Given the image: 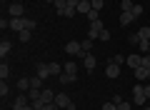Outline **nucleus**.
I'll return each mask as SVG.
<instances>
[{
    "label": "nucleus",
    "mask_w": 150,
    "mask_h": 110,
    "mask_svg": "<svg viewBox=\"0 0 150 110\" xmlns=\"http://www.w3.org/2000/svg\"><path fill=\"white\" fill-rule=\"evenodd\" d=\"M35 25L38 23L33 20V18H25V30H35Z\"/></svg>",
    "instance_id": "nucleus-30"
},
{
    "label": "nucleus",
    "mask_w": 150,
    "mask_h": 110,
    "mask_svg": "<svg viewBox=\"0 0 150 110\" xmlns=\"http://www.w3.org/2000/svg\"><path fill=\"white\" fill-rule=\"evenodd\" d=\"M0 95H3V98H5V95H10V88H8V85H5V80L0 83Z\"/></svg>",
    "instance_id": "nucleus-31"
},
{
    "label": "nucleus",
    "mask_w": 150,
    "mask_h": 110,
    "mask_svg": "<svg viewBox=\"0 0 150 110\" xmlns=\"http://www.w3.org/2000/svg\"><path fill=\"white\" fill-rule=\"evenodd\" d=\"M45 3H55V0H45Z\"/></svg>",
    "instance_id": "nucleus-41"
},
{
    "label": "nucleus",
    "mask_w": 150,
    "mask_h": 110,
    "mask_svg": "<svg viewBox=\"0 0 150 110\" xmlns=\"http://www.w3.org/2000/svg\"><path fill=\"white\" fill-rule=\"evenodd\" d=\"M145 100H148V98H145V88L138 83V85L133 88V103H135V105H145Z\"/></svg>",
    "instance_id": "nucleus-3"
},
{
    "label": "nucleus",
    "mask_w": 150,
    "mask_h": 110,
    "mask_svg": "<svg viewBox=\"0 0 150 110\" xmlns=\"http://www.w3.org/2000/svg\"><path fill=\"white\" fill-rule=\"evenodd\" d=\"M90 3H93V10H100L103 8V0H90Z\"/></svg>",
    "instance_id": "nucleus-36"
},
{
    "label": "nucleus",
    "mask_w": 150,
    "mask_h": 110,
    "mask_svg": "<svg viewBox=\"0 0 150 110\" xmlns=\"http://www.w3.org/2000/svg\"><path fill=\"white\" fill-rule=\"evenodd\" d=\"M38 75H40V78H50V65H45V63H40L38 65Z\"/></svg>",
    "instance_id": "nucleus-16"
},
{
    "label": "nucleus",
    "mask_w": 150,
    "mask_h": 110,
    "mask_svg": "<svg viewBox=\"0 0 150 110\" xmlns=\"http://www.w3.org/2000/svg\"><path fill=\"white\" fill-rule=\"evenodd\" d=\"M105 75H108L110 80H115V78L120 75V65H115V63H108V65H105Z\"/></svg>",
    "instance_id": "nucleus-7"
},
{
    "label": "nucleus",
    "mask_w": 150,
    "mask_h": 110,
    "mask_svg": "<svg viewBox=\"0 0 150 110\" xmlns=\"http://www.w3.org/2000/svg\"><path fill=\"white\" fill-rule=\"evenodd\" d=\"M23 110H35V108H33V105H25V108H23Z\"/></svg>",
    "instance_id": "nucleus-40"
},
{
    "label": "nucleus",
    "mask_w": 150,
    "mask_h": 110,
    "mask_svg": "<svg viewBox=\"0 0 150 110\" xmlns=\"http://www.w3.org/2000/svg\"><path fill=\"white\" fill-rule=\"evenodd\" d=\"M40 98H43V103L48 105V103H55V98H58V93H53V90H48V88H45L43 93H40Z\"/></svg>",
    "instance_id": "nucleus-11"
},
{
    "label": "nucleus",
    "mask_w": 150,
    "mask_h": 110,
    "mask_svg": "<svg viewBox=\"0 0 150 110\" xmlns=\"http://www.w3.org/2000/svg\"><path fill=\"white\" fill-rule=\"evenodd\" d=\"M110 63H115V65H123V63H128V58H125V55H112V58H110Z\"/></svg>",
    "instance_id": "nucleus-24"
},
{
    "label": "nucleus",
    "mask_w": 150,
    "mask_h": 110,
    "mask_svg": "<svg viewBox=\"0 0 150 110\" xmlns=\"http://www.w3.org/2000/svg\"><path fill=\"white\" fill-rule=\"evenodd\" d=\"M128 43H130V45H140V35H138V33H135V35H130Z\"/></svg>",
    "instance_id": "nucleus-33"
},
{
    "label": "nucleus",
    "mask_w": 150,
    "mask_h": 110,
    "mask_svg": "<svg viewBox=\"0 0 150 110\" xmlns=\"http://www.w3.org/2000/svg\"><path fill=\"white\" fill-rule=\"evenodd\" d=\"M145 98H150V85H145Z\"/></svg>",
    "instance_id": "nucleus-39"
},
{
    "label": "nucleus",
    "mask_w": 150,
    "mask_h": 110,
    "mask_svg": "<svg viewBox=\"0 0 150 110\" xmlns=\"http://www.w3.org/2000/svg\"><path fill=\"white\" fill-rule=\"evenodd\" d=\"M128 65L130 68H140V65H143V55H128Z\"/></svg>",
    "instance_id": "nucleus-14"
},
{
    "label": "nucleus",
    "mask_w": 150,
    "mask_h": 110,
    "mask_svg": "<svg viewBox=\"0 0 150 110\" xmlns=\"http://www.w3.org/2000/svg\"><path fill=\"white\" fill-rule=\"evenodd\" d=\"M133 75H135L138 80H145V78H150V68H143V65H140V68L133 70Z\"/></svg>",
    "instance_id": "nucleus-13"
},
{
    "label": "nucleus",
    "mask_w": 150,
    "mask_h": 110,
    "mask_svg": "<svg viewBox=\"0 0 150 110\" xmlns=\"http://www.w3.org/2000/svg\"><path fill=\"white\" fill-rule=\"evenodd\" d=\"M75 78H78V75H68V73H63V75H60V83H63V85L75 83Z\"/></svg>",
    "instance_id": "nucleus-23"
},
{
    "label": "nucleus",
    "mask_w": 150,
    "mask_h": 110,
    "mask_svg": "<svg viewBox=\"0 0 150 110\" xmlns=\"http://www.w3.org/2000/svg\"><path fill=\"white\" fill-rule=\"evenodd\" d=\"M65 53H68V55H83V45L78 40H70L68 45H65Z\"/></svg>",
    "instance_id": "nucleus-4"
},
{
    "label": "nucleus",
    "mask_w": 150,
    "mask_h": 110,
    "mask_svg": "<svg viewBox=\"0 0 150 110\" xmlns=\"http://www.w3.org/2000/svg\"><path fill=\"white\" fill-rule=\"evenodd\" d=\"M8 75H10V68H8V65L3 63V65H0V78H3V80H8Z\"/></svg>",
    "instance_id": "nucleus-26"
},
{
    "label": "nucleus",
    "mask_w": 150,
    "mask_h": 110,
    "mask_svg": "<svg viewBox=\"0 0 150 110\" xmlns=\"http://www.w3.org/2000/svg\"><path fill=\"white\" fill-rule=\"evenodd\" d=\"M25 105H30V98H28V95H18V98L13 100V110H23Z\"/></svg>",
    "instance_id": "nucleus-8"
},
{
    "label": "nucleus",
    "mask_w": 150,
    "mask_h": 110,
    "mask_svg": "<svg viewBox=\"0 0 150 110\" xmlns=\"http://www.w3.org/2000/svg\"><path fill=\"white\" fill-rule=\"evenodd\" d=\"M103 30H105V25H103L100 20H95V23H90V28H88L85 35L90 38V40H95V38H100V33H103Z\"/></svg>",
    "instance_id": "nucleus-1"
},
{
    "label": "nucleus",
    "mask_w": 150,
    "mask_h": 110,
    "mask_svg": "<svg viewBox=\"0 0 150 110\" xmlns=\"http://www.w3.org/2000/svg\"><path fill=\"white\" fill-rule=\"evenodd\" d=\"M133 20H135L133 10H125V13H120V25H123V28H128V25H130Z\"/></svg>",
    "instance_id": "nucleus-10"
},
{
    "label": "nucleus",
    "mask_w": 150,
    "mask_h": 110,
    "mask_svg": "<svg viewBox=\"0 0 150 110\" xmlns=\"http://www.w3.org/2000/svg\"><path fill=\"white\" fill-rule=\"evenodd\" d=\"M53 5H55V13H58V15H65V10H68V0H55Z\"/></svg>",
    "instance_id": "nucleus-15"
},
{
    "label": "nucleus",
    "mask_w": 150,
    "mask_h": 110,
    "mask_svg": "<svg viewBox=\"0 0 150 110\" xmlns=\"http://www.w3.org/2000/svg\"><path fill=\"white\" fill-rule=\"evenodd\" d=\"M143 68H150V55H143Z\"/></svg>",
    "instance_id": "nucleus-37"
},
{
    "label": "nucleus",
    "mask_w": 150,
    "mask_h": 110,
    "mask_svg": "<svg viewBox=\"0 0 150 110\" xmlns=\"http://www.w3.org/2000/svg\"><path fill=\"white\" fill-rule=\"evenodd\" d=\"M18 38H20L23 43H28V40L33 38V30H23V33H18Z\"/></svg>",
    "instance_id": "nucleus-25"
},
{
    "label": "nucleus",
    "mask_w": 150,
    "mask_h": 110,
    "mask_svg": "<svg viewBox=\"0 0 150 110\" xmlns=\"http://www.w3.org/2000/svg\"><path fill=\"white\" fill-rule=\"evenodd\" d=\"M90 10H93V3H90V0H80V3H78V15H88Z\"/></svg>",
    "instance_id": "nucleus-9"
},
{
    "label": "nucleus",
    "mask_w": 150,
    "mask_h": 110,
    "mask_svg": "<svg viewBox=\"0 0 150 110\" xmlns=\"http://www.w3.org/2000/svg\"><path fill=\"white\" fill-rule=\"evenodd\" d=\"M98 40H105V43H108V40H110V30H108V28H105V30L100 33V38H98Z\"/></svg>",
    "instance_id": "nucleus-34"
},
{
    "label": "nucleus",
    "mask_w": 150,
    "mask_h": 110,
    "mask_svg": "<svg viewBox=\"0 0 150 110\" xmlns=\"http://www.w3.org/2000/svg\"><path fill=\"white\" fill-rule=\"evenodd\" d=\"M80 45H83V55L93 50V40H90V38H85V40H80Z\"/></svg>",
    "instance_id": "nucleus-22"
},
{
    "label": "nucleus",
    "mask_w": 150,
    "mask_h": 110,
    "mask_svg": "<svg viewBox=\"0 0 150 110\" xmlns=\"http://www.w3.org/2000/svg\"><path fill=\"white\" fill-rule=\"evenodd\" d=\"M18 90L28 93V90H30V78H20V80H18Z\"/></svg>",
    "instance_id": "nucleus-20"
},
{
    "label": "nucleus",
    "mask_w": 150,
    "mask_h": 110,
    "mask_svg": "<svg viewBox=\"0 0 150 110\" xmlns=\"http://www.w3.org/2000/svg\"><path fill=\"white\" fill-rule=\"evenodd\" d=\"M133 15H135V18L143 15V5H133Z\"/></svg>",
    "instance_id": "nucleus-35"
},
{
    "label": "nucleus",
    "mask_w": 150,
    "mask_h": 110,
    "mask_svg": "<svg viewBox=\"0 0 150 110\" xmlns=\"http://www.w3.org/2000/svg\"><path fill=\"white\" fill-rule=\"evenodd\" d=\"M88 20H90V23L100 20V10H90V13H88Z\"/></svg>",
    "instance_id": "nucleus-28"
},
{
    "label": "nucleus",
    "mask_w": 150,
    "mask_h": 110,
    "mask_svg": "<svg viewBox=\"0 0 150 110\" xmlns=\"http://www.w3.org/2000/svg\"><path fill=\"white\" fill-rule=\"evenodd\" d=\"M78 3H80V0H68V5H73V8H78Z\"/></svg>",
    "instance_id": "nucleus-38"
},
{
    "label": "nucleus",
    "mask_w": 150,
    "mask_h": 110,
    "mask_svg": "<svg viewBox=\"0 0 150 110\" xmlns=\"http://www.w3.org/2000/svg\"><path fill=\"white\" fill-rule=\"evenodd\" d=\"M10 50H13V43L10 40H3V43H0V55H3V58H5Z\"/></svg>",
    "instance_id": "nucleus-19"
},
{
    "label": "nucleus",
    "mask_w": 150,
    "mask_h": 110,
    "mask_svg": "<svg viewBox=\"0 0 150 110\" xmlns=\"http://www.w3.org/2000/svg\"><path fill=\"white\" fill-rule=\"evenodd\" d=\"M10 30L23 33L25 30V18H10Z\"/></svg>",
    "instance_id": "nucleus-6"
},
{
    "label": "nucleus",
    "mask_w": 150,
    "mask_h": 110,
    "mask_svg": "<svg viewBox=\"0 0 150 110\" xmlns=\"http://www.w3.org/2000/svg\"><path fill=\"white\" fill-rule=\"evenodd\" d=\"M118 3H123V0H118Z\"/></svg>",
    "instance_id": "nucleus-42"
},
{
    "label": "nucleus",
    "mask_w": 150,
    "mask_h": 110,
    "mask_svg": "<svg viewBox=\"0 0 150 110\" xmlns=\"http://www.w3.org/2000/svg\"><path fill=\"white\" fill-rule=\"evenodd\" d=\"M83 60H85V70H95V65H98L95 55H90V53H85V55H83Z\"/></svg>",
    "instance_id": "nucleus-12"
},
{
    "label": "nucleus",
    "mask_w": 150,
    "mask_h": 110,
    "mask_svg": "<svg viewBox=\"0 0 150 110\" xmlns=\"http://www.w3.org/2000/svg\"><path fill=\"white\" fill-rule=\"evenodd\" d=\"M63 73H68V75H75V73H78V65H75L73 60H68V63L63 65Z\"/></svg>",
    "instance_id": "nucleus-17"
},
{
    "label": "nucleus",
    "mask_w": 150,
    "mask_h": 110,
    "mask_svg": "<svg viewBox=\"0 0 150 110\" xmlns=\"http://www.w3.org/2000/svg\"><path fill=\"white\" fill-rule=\"evenodd\" d=\"M8 15L10 18H25V8H23L20 3H13V5L8 8Z\"/></svg>",
    "instance_id": "nucleus-5"
},
{
    "label": "nucleus",
    "mask_w": 150,
    "mask_h": 110,
    "mask_svg": "<svg viewBox=\"0 0 150 110\" xmlns=\"http://www.w3.org/2000/svg\"><path fill=\"white\" fill-rule=\"evenodd\" d=\"M103 110H118V103H115V100H110V103L103 105Z\"/></svg>",
    "instance_id": "nucleus-32"
},
{
    "label": "nucleus",
    "mask_w": 150,
    "mask_h": 110,
    "mask_svg": "<svg viewBox=\"0 0 150 110\" xmlns=\"http://www.w3.org/2000/svg\"><path fill=\"white\" fill-rule=\"evenodd\" d=\"M48 65H50V75H58V78L63 75V65L60 63H48Z\"/></svg>",
    "instance_id": "nucleus-21"
},
{
    "label": "nucleus",
    "mask_w": 150,
    "mask_h": 110,
    "mask_svg": "<svg viewBox=\"0 0 150 110\" xmlns=\"http://www.w3.org/2000/svg\"><path fill=\"white\" fill-rule=\"evenodd\" d=\"M133 5H135V3H130V0H123V3H120V10H133Z\"/></svg>",
    "instance_id": "nucleus-29"
},
{
    "label": "nucleus",
    "mask_w": 150,
    "mask_h": 110,
    "mask_svg": "<svg viewBox=\"0 0 150 110\" xmlns=\"http://www.w3.org/2000/svg\"><path fill=\"white\" fill-rule=\"evenodd\" d=\"M40 83H43V78H40V75L30 78V88H38V90H40Z\"/></svg>",
    "instance_id": "nucleus-27"
},
{
    "label": "nucleus",
    "mask_w": 150,
    "mask_h": 110,
    "mask_svg": "<svg viewBox=\"0 0 150 110\" xmlns=\"http://www.w3.org/2000/svg\"><path fill=\"white\" fill-rule=\"evenodd\" d=\"M55 103H58V108H60V110H75V103H73V100H70L65 93H60L58 98H55Z\"/></svg>",
    "instance_id": "nucleus-2"
},
{
    "label": "nucleus",
    "mask_w": 150,
    "mask_h": 110,
    "mask_svg": "<svg viewBox=\"0 0 150 110\" xmlns=\"http://www.w3.org/2000/svg\"><path fill=\"white\" fill-rule=\"evenodd\" d=\"M138 35H140V43H150V25L148 28H140Z\"/></svg>",
    "instance_id": "nucleus-18"
}]
</instances>
